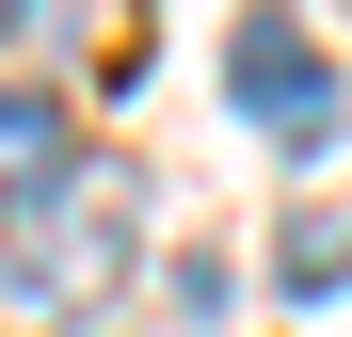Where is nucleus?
Instances as JSON below:
<instances>
[{"mask_svg":"<svg viewBox=\"0 0 352 337\" xmlns=\"http://www.w3.org/2000/svg\"><path fill=\"white\" fill-rule=\"evenodd\" d=\"M241 112H256L272 145H320L336 129V65H320L305 17H241Z\"/></svg>","mask_w":352,"mask_h":337,"instance_id":"nucleus-1","label":"nucleus"},{"mask_svg":"<svg viewBox=\"0 0 352 337\" xmlns=\"http://www.w3.org/2000/svg\"><path fill=\"white\" fill-rule=\"evenodd\" d=\"M112 257H129V241H112V177H96V193H32V209H16V289H96Z\"/></svg>","mask_w":352,"mask_h":337,"instance_id":"nucleus-2","label":"nucleus"},{"mask_svg":"<svg viewBox=\"0 0 352 337\" xmlns=\"http://www.w3.org/2000/svg\"><path fill=\"white\" fill-rule=\"evenodd\" d=\"M0 193H65V112H48V96H0Z\"/></svg>","mask_w":352,"mask_h":337,"instance_id":"nucleus-3","label":"nucleus"},{"mask_svg":"<svg viewBox=\"0 0 352 337\" xmlns=\"http://www.w3.org/2000/svg\"><path fill=\"white\" fill-rule=\"evenodd\" d=\"M16 17H32V0H0V32H16Z\"/></svg>","mask_w":352,"mask_h":337,"instance_id":"nucleus-4","label":"nucleus"}]
</instances>
